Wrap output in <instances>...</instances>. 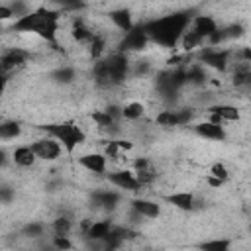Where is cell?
<instances>
[{
  "label": "cell",
  "mask_w": 251,
  "mask_h": 251,
  "mask_svg": "<svg viewBox=\"0 0 251 251\" xmlns=\"http://www.w3.org/2000/svg\"><path fill=\"white\" fill-rule=\"evenodd\" d=\"M29 59V53L25 49H18V47H12V49H6L0 57V67H2V75H4V80L8 78L10 73H16L20 71L22 67H25Z\"/></svg>",
  "instance_id": "obj_6"
},
{
  "label": "cell",
  "mask_w": 251,
  "mask_h": 251,
  "mask_svg": "<svg viewBox=\"0 0 251 251\" xmlns=\"http://www.w3.org/2000/svg\"><path fill=\"white\" fill-rule=\"evenodd\" d=\"M10 18H16V16H14V10H12V6H6V4H2V6H0V20H10Z\"/></svg>",
  "instance_id": "obj_41"
},
{
  "label": "cell",
  "mask_w": 251,
  "mask_h": 251,
  "mask_svg": "<svg viewBox=\"0 0 251 251\" xmlns=\"http://www.w3.org/2000/svg\"><path fill=\"white\" fill-rule=\"evenodd\" d=\"M12 10H14V16L16 18H22V16H25V14H29V10H27V6L22 2V0H14L12 4Z\"/></svg>",
  "instance_id": "obj_37"
},
{
  "label": "cell",
  "mask_w": 251,
  "mask_h": 251,
  "mask_svg": "<svg viewBox=\"0 0 251 251\" xmlns=\"http://www.w3.org/2000/svg\"><path fill=\"white\" fill-rule=\"evenodd\" d=\"M149 33L145 29V24L133 25L129 31L124 33V39L120 41V51L124 53H131V51H141L147 43H149Z\"/></svg>",
  "instance_id": "obj_5"
},
{
  "label": "cell",
  "mask_w": 251,
  "mask_h": 251,
  "mask_svg": "<svg viewBox=\"0 0 251 251\" xmlns=\"http://www.w3.org/2000/svg\"><path fill=\"white\" fill-rule=\"evenodd\" d=\"M208 184H210V186H222L224 180H222V178H216V176H212V175H208Z\"/></svg>",
  "instance_id": "obj_43"
},
{
  "label": "cell",
  "mask_w": 251,
  "mask_h": 251,
  "mask_svg": "<svg viewBox=\"0 0 251 251\" xmlns=\"http://www.w3.org/2000/svg\"><path fill=\"white\" fill-rule=\"evenodd\" d=\"M61 14L63 12L59 8L39 6V8L31 10L29 14L22 16V18H16L12 29L14 31H22V33H35L41 39H45L47 43H55L57 41Z\"/></svg>",
  "instance_id": "obj_2"
},
{
  "label": "cell",
  "mask_w": 251,
  "mask_h": 251,
  "mask_svg": "<svg viewBox=\"0 0 251 251\" xmlns=\"http://www.w3.org/2000/svg\"><path fill=\"white\" fill-rule=\"evenodd\" d=\"M229 245H231L229 239H210V241H202L198 247L206 251H226L229 249Z\"/></svg>",
  "instance_id": "obj_34"
},
{
  "label": "cell",
  "mask_w": 251,
  "mask_h": 251,
  "mask_svg": "<svg viewBox=\"0 0 251 251\" xmlns=\"http://www.w3.org/2000/svg\"><path fill=\"white\" fill-rule=\"evenodd\" d=\"M71 35H73V39L75 41H78V43H90V39L94 37V31L82 22V20H75L73 22V27H71Z\"/></svg>",
  "instance_id": "obj_23"
},
{
  "label": "cell",
  "mask_w": 251,
  "mask_h": 251,
  "mask_svg": "<svg viewBox=\"0 0 251 251\" xmlns=\"http://www.w3.org/2000/svg\"><path fill=\"white\" fill-rule=\"evenodd\" d=\"M190 22H192V12L180 10V12H173L169 16L147 22L145 29H147L151 41H155L157 45H161L165 49H173L180 43Z\"/></svg>",
  "instance_id": "obj_1"
},
{
  "label": "cell",
  "mask_w": 251,
  "mask_h": 251,
  "mask_svg": "<svg viewBox=\"0 0 251 251\" xmlns=\"http://www.w3.org/2000/svg\"><path fill=\"white\" fill-rule=\"evenodd\" d=\"M92 204L102 210H114L120 204V194L116 190H96L92 194Z\"/></svg>",
  "instance_id": "obj_19"
},
{
  "label": "cell",
  "mask_w": 251,
  "mask_h": 251,
  "mask_svg": "<svg viewBox=\"0 0 251 251\" xmlns=\"http://www.w3.org/2000/svg\"><path fill=\"white\" fill-rule=\"evenodd\" d=\"M53 247H57V249H71L73 243L69 241L67 235H53Z\"/></svg>",
  "instance_id": "obj_38"
},
{
  "label": "cell",
  "mask_w": 251,
  "mask_h": 251,
  "mask_svg": "<svg viewBox=\"0 0 251 251\" xmlns=\"http://www.w3.org/2000/svg\"><path fill=\"white\" fill-rule=\"evenodd\" d=\"M61 12H78L86 6V0H51Z\"/></svg>",
  "instance_id": "obj_33"
},
{
  "label": "cell",
  "mask_w": 251,
  "mask_h": 251,
  "mask_svg": "<svg viewBox=\"0 0 251 251\" xmlns=\"http://www.w3.org/2000/svg\"><path fill=\"white\" fill-rule=\"evenodd\" d=\"M110 229H112V224H110V220H100V222H86L84 226H82V235L86 237V239H90V241H104L106 239V235L110 233Z\"/></svg>",
  "instance_id": "obj_13"
},
{
  "label": "cell",
  "mask_w": 251,
  "mask_h": 251,
  "mask_svg": "<svg viewBox=\"0 0 251 251\" xmlns=\"http://www.w3.org/2000/svg\"><path fill=\"white\" fill-rule=\"evenodd\" d=\"M104 51H106V37L100 35V33H94V37H92L90 43H88V53H90V57H92L94 61H98V59H102Z\"/></svg>",
  "instance_id": "obj_25"
},
{
  "label": "cell",
  "mask_w": 251,
  "mask_h": 251,
  "mask_svg": "<svg viewBox=\"0 0 251 251\" xmlns=\"http://www.w3.org/2000/svg\"><path fill=\"white\" fill-rule=\"evenodd\" d=\"M231 82L237 90H251V63L237 61L231 73Z\"/></svg>",
  "instance_id": "obj_14"
},
{
  "label": "cell",
  "mask_w": 251,
  "mask_h": 251,
  "mask_svg": "<svg viewBox=\"0 0 251 251\" xmlns=\"http://www.w3.org/2000/svg\"><path fill=\"white\" fill-rule=\"evenodd\" d=\"M249 229H251V227H249Z\"/></svg>",
  "instance_id": "obj_44"
},
{
  "label": "cell",
  "mask_w": 251,
  "mask_h": 251,
  "mask_svg": "<svg viewBox=\"0 0 251 251\" xmlns=\"http://www.w3.org/2000/svg\"><path fill=\"white\" fill-rule=\"evenodd\" d=\"M210 122L214 124H226V122H237L239 120V110L231 104H212L208 106Z\"/></svg>",
  "instance_id": "obj_11"
},
{
  "label": "cell",
  "mask_w": 251,
  "mask_h": 251,
  "mask_svg": "<svg viewBox=\"0 0 251 251\" xmlns=\"http://www.w3.org/2000/svg\"><path fill=\"white\" fill-rule=\"evenodd\" d=\"M92 120L96 122V126H98L100 129H108V131H110V129L120 122V120L112 118L106 110H98V112H94V114H92Z\"/></svg>",
  "instance_id": "obj_30"
},
{
  "label": "cell",
  "mask_w": 251,
  "mask_h": 251,
  "mask_svg": "<svg viewBox=\"0 0 251 251\" xmlns=\"http://www.w3.org/2000/svg\"><path fill=\"white\" fill-rule=\"evenodd\" d=\"M229 57H231V51L214 49V47H208L200 53V61L204 63V67H210V69H216V71H227Z\"/></svg>",
  "instance_id": "obj_8"
},
{
  "label": "cell",
  "mask_w": 251,
  "mask_h": 251,
  "mask_svg": "<svg viewBox=\"0 0 251 251\" xmlns=\"http://www.w3.org/2000/svg\"><path fill=\"white\" fill-rule=\"evenodd\" d=\"M204 43V39L188 25V29L184 31V35H182V39H180V45H182V49L184 51H192V49H196V47H200Z\"/></svg>",
  "instance_id": "obj_26"
},
{
  "label": "cell",
  "mask_w": 251,
  "mask_h": 251,
  "mask_svg": "<svg viewBox=\"0 0 251 251\" xmlns=\"http://www.w3.org/2000/svg\"><path fill=\"white\" fill-rule=\"evenodd\" d=\"M186 80H188V84H192V86H200V84H204V82H206L204 67H200V65H192V67H188V69H186Z\"/></svg>",
  "instance_id": "obj_29"
},
{
  "label": "cell",
  "mask_w": 251,
  "mask_h": 251,
  "mask_svg": "<svg viewBox=\"0 0 251 251\" xmlns=\"http://www.w3.org/2000/svg\"><path fill=\"white\" fill-rule=\"evenodd\" d=\"M237 61H243V63H251V47H241L237 53H235Z\"/></svg>",
  "instance_id": "obj_40"
},
{
  "label": "cell",
  "mask_w": 251,
  "mask_h": 251,
  "mask_svg": "<svg viewBox=\"0 0 251 251\" xmlns=\"http://www.w3.org/2000/svg\"><path fill=\"white\" fill-rule=\"evenodd\" d=\"M43 231H45V226L39 222H31L24 227V235H27V237H39V235H43Z\"/></svg>",
  "instance_id": "obj_36"
},
{
  "label": "cell",
  "mask_w": 251,
  "mask_h": 251,
  "mask_svg": "<svg viewBox=\"0 0 251 251\" xmlns=\"http://www.w3.org/2000/svg\"><path fill=\"white\" fill-rule=\"evenodd\" d=\"M106 155L104 153H86L78 159V165L82 169H86L88 173H94V175H104L106 173Z\"/></svg>",
  "instance_id": "obj_16"
},
{
  "label": "cell",
  "mask_w": 251,
  "mask_h": 251,
  "mask_svg": "<svg viewBox=\"0 0 251 251\" xmlns=\"http://www.w3.org/2000/svg\"><path fill=\"white\" fill-rule=\"evenodd\" d=\"M208 175H212V176H216V178H222L224 182L229 178V171H227V167L224 165V163H214L212 167H210V173Z\"/></svg>",
  "instance_id": "obj_35"
},
{
  "label": "cell",
  "mask_w": 251,
  "mask_h": 251,
  "mask_svg": "<svg viewBox=\"0 0 251 251\" xmlns=\"http://www.w3.org/2000/svg\"><path fill=\"white\" fill-rule=\"evenodd\" d=\"M147 71H149V65H147V61H141V63L137 65V69L133 71V75H135V76H137V75H145Z\"/></svg>",
  "instance_id": "obj_42"
},
{
  "label": "cell",
  "mask_w": 251,
  "mask_h": 251,
  "mask_svg": "<svg viewBox=\"0 0 251 251\" xmlns=\"http://www.w3.org/2000/svg\"><path fill=\"white\" fill-rule=\"evenodd\" d=\"M126 149H131V141L116 139V141H110V143L106 145L104 155H106L108 159H118V157H120V151H126Z\"/></svg>",
  "instance_id": "obj_31"
},
{
  "label": "cell",
  "mask_w": 251,
  "mask_h": 251,
  "mask_svg": "<svg viewBox=\"0 0 251 251\" xmlns=\"http://www.w3.org/2000/svg\"><path fill=\"white\" fill-rule=\"evenodd\" d=\"M110 20L114 22V25L118 27V29H122L124 33L126 31H129L135 24H133V20H131V12L127 10V8H118V10H112L110 14Z\"/></svg>",
  "instance_id": "obj_21"
},
{
  "label": "cell",
  "mask_w": 251,
  "mask_h": 251,
  "mask_svg": "<svg viewBox=\"0 0 251 251\" xmlns=\"http://www.w3.org/2000/svg\"><path fill=\"white\" fill-rule=\"evenodd\" d=\"M143 112H145V108H143L141 102H127L126 106H122V116L126 120H129V122L139 120L143 116Z\"/></svg>",
  "instance_id": "obj_28"
},
{
  "label": "cell",
  "mask_w": 251,
  "mask_h": 251,
  "mask_svg": "<svg viewBox=\"0 0 251 251\" xmlns=\"http://www.w3.org/2000/svg\"><path fill=\"white\" fill-rule=\"evenodd\" d=\"M35 159H37V155H35V151L31 149V145H20V147H16L14 153H12V161H14L18 167H31V165L35 163Z\"/></svg>",
  "instance_id": "obj_22"
},
{
  "label": "cell",
  "mask_w": 251,
  "mask_h": 251,
  "mask_svg": "<svg viewBox=\"0 0 251 251\" xmlns=\"http://www.w3.org/2000/svg\"><path fill=\"white\" fill-rule=\"evenodd\" d=\"M108 180L114 184V186H118V188H122V190H127V192H137V190H141V182L137 180V176H135V173L133 171H114V173H110L108 175Z\"/></svg>",
  "instance_id": "obj_10"
},
{
  "label": "cell",
  "mask_w": 251,
  "mask_h": 251,
  "mask_svg": "<svg viewBox=\"0 0 251 251\" xmlns=\"http://www.w3.org/2000/svg\"><path fill=\"white\" fill-rule=\"evenodd\" d=\"M53 235H69L73 229V220L69 216H59L53 220Z\"/></svg>",
  "instance_id": "obj_32"
},
{
  "label": "cell",
  "mask_w": 251,
  "mask_h": 251,
  "mask_svg": "<svg viewBox=\"0 0 251 251\" xmlns=\"http://www.w3.org/2000/svg\"><path fill=\"white\" fill-rule=\"evenodd\" d=\"M131 208L135 212H139L143 218H149V220H153V218H157L161 214L159 204L153 202V200H147V198H135V200H131Z\"/></svg>",
  "instance_id": "obj_20"
},
{
  "label": "cell",
  "mask_w": 251,
  "mask_h": 251,
  "mask_svg": "<svg viewBox=\"0 0 251 251\" xmlns=\"http://www.w3.org/2000/svg\"><path fill=\"white\" fill-rule=\"evenodd\" d=\"M0 200H2L4 204H10V202L14 200V190H12L10 186H2V188H0Z\"/></svg>",
  "instance_id": "obj_39"
},
{
  "label": "cell",
  "mask_w": 251,
  "mask_h": 251,
  "mask_svg": "<svg viewBox=\"0 0 251 251\" xmlns=\"http://www.w3.org/2000/svg\"><path fill=\"white\" fill-rule=\"evenodd\" d=\"M194 112L190 108H180V110H163L157 114V124L163 127H176V126H186L192 120Z\"/></svg>",
  "instance_id": "obj_9"
},
{
  "label": "cell",
  "mask_w": 251,
  "mask_h": 251,
  "mask_svg": "<svg viewBox=\"0 0 251 251\" xmlns=\"http://www.w3.org/2000/svg\"><path fill=\"white\" fill-rule=\"evenodd\" d=\"M165 200L169 204H173L175 208L182 210V212H190L196 208V200H194V194L192 192H186V190H180V192H173V194H167Z\"/></svg>",
  "instance_id": "obj_18"
},
{
  "label": "cell",
  "mask_w": 251,
  "mask_h": 251,
  "mask_svg": "<svg viewBox=\"0 0 251 251\" xmlns=\"http://www.w3.org/2000/svg\"><path fill=\"white\" fill-rule=\"evenodd\" d=\"M129 59H127V53L124 51H118V53H112L110 57H102L94 63L92 67V76H94V82L98 88H114V86H120L127 75H129Z\"/></svg>",
  "instance_id": "obj_3"
},
{
  "label": "cell",
  "mask_w": 251,
  "mask_h": 251,
  "mask_svg": "<svg viewBox=\"0 0 251 251\" xmlns=\"http://www.w3.org/2000/svg\"><path fill=\"white\" fill-rule=\"evenodd\" d=\"M22 133V126L16 120H6L0 124V137L2 139H16Z\"/></svg>",
  "instance_id": "obj_27"
},
{
  "label": "cell",
  "mask_w": 251,
  "mask_h": 251,
  "mask_svg": "<svg viewBox=\"0 0 251 251\" xmlns=\"http://www.w3.org/2000/svg\"><path fill=\"white\" fill-rule=\"evenodd\" d=\"M31 149L35 151L37 159H41V161H55V159H59V155L63 151V145L53 135H47V137H41V139L33 141Z\"/></svg>",
  "instance_id": "obj_7"
},
{
  "label": "cell",
  "mask_w": 251,
  "mask_h": 251,
  "mask_svg": "<svg viewBox=\"0 0 251 251\" xmlns=\"http://www.w3.org/2000/svg\"><path fill=\"white\" fill-rule=\"evenodd\" d=\"M41 129L47 131V135H53L67 153H73L80 143H84L86 133L82 131L80 126H76L75 122H61V124H49V126H41Z\"/></svg>",
  "instance_id": "obj_4"
},
{
  "label": "cell",
  "mask_w": 251,
  "mask_h": 251,
  "mask_svg": "<svg viewBox=\"0 0 251 251\" xmlns=\"http://www.w3.org/2000/svg\"><path fill=\"white\" fill-rule=\"evenodd\" d=\"M133 173H135L137 180L141 182V186H149L157 178V169L147 157H139L133 161Z\"/></svg>",
  "instance_id": "obj_12"
},
{
  "label": "cell",
  "mask_w": 251,
  "mask_h": 251,
  "mask_svg": "<svg viewBox=\"0 0 251 251\" xmlns=\"http://www.w3.org/2000/svg\"><path fill=\"white\" fill-rule=\"evenodd\" d=\"M51 78H53V82H57V84H71V82H75L76 73H75L73 67H59V69H55V71L51 73Z\"/></svg>",
  "instance_id": "obj_24"
},
{
  "label": "cell",
  "mask_w": 251,
  "mask_h": 251,
  "mask_svg": "<svg viewBox=\"0 0 251 251\" xmlns=\"http://www.w3.org/2000/svg\"><path fill=\"white\" fill-rule=\"evenodd\" d=\"M190 27L202 37V39H210V35L218 29V22L212 18V16H204V14H198L192 18L190 22Z\"/></svg>",
  "instance_id": "obj_15"
},
{
  "label": "cell",
  "mask_w": 251,
  "mask_h": 251,
  "mask_svg": "<svg viewBox=\"0 0 251 251\" xmlns=\"http://www.w3.org/2000/svg\"><path fill=\"white\" fill-rule=\"evenodd\" d=\"M194 131L196 135L200 137H206V139H212V141H224L226 139V129L222 124H214V122H202V124H196L194 126Z\"/></svg>",
  "instance_id": "obj_17"
}]
</instances>
